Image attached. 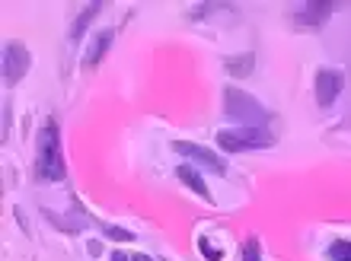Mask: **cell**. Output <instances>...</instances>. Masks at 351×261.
I'll return each instance as SVG.
<instances>
[{
    "instance_id": "16",
    "label": "cell",
    "mask_w": 351,
    "mask_h": 261,
    "mask_svg": "<svg viewBox=\"0 0 351 261\" xmlns=\"http://www.w3.org/2000/svg\"><path fill=\"white\" fill-rule=\"evenodd\" d=\"M198 249H202V255H204L208 261H221V258H223V252H217V249H214L208 239H198Z\"/></svg>"
},
{
    "instance_id": "13",
    "label": "cell",
    "mask_w": 351,
    "mask_h": 261,
    "mask_svg": "<svg viewBox=\"0 0 351 261\" xmlns=\"http://www.w3.org/2000/svg\"><path fill=\"white\" fill-rule=\"evenodd\" d=\"M240 261H262V243H259V236H250V239L243 243V258Z\"/></svg>"
},
{
    "instance_id": "10",
    "label": "cell",
    "mask_w": 351,
    "mask_h": 261,
    "mask_svg": "<svg viewBox=\"0 0 351 261\" xmlns=\"http://www.w3.org/2000/svg\"><path fill=\"white\" fill-rule=\"evenodd\" d=\"M223 70H227L233 80H246V77L256 70V55H252V51H246V55L223 57Z\"/></svg>"
},
{
    "instance_id": "7",
    "label": "cell",
    "mask_w": 351,
    "mask_h": 261,
    "mask_svg": "<svg viewBox=\"0 0 351 261\" xmlns=\"http://www.w3.org/2000/svg\"><path fill=\"white\" fill-rule=\"evenodd\" d=\"M335 3H326V0H310V3H300L291 13V23L300 29H323L326 19L332 16Z\"/></svg>"
},
{
    "instance_id": "17",
    "label": "cell",
    "mask_w": 351,
    "mask_h": 261,
    "mask_svg": "<svg viewBox=\"0 0 351 261\" xmlns=\"http://www.w3.org/2000/svg\"><path fill=\"white\" fill-rule=\"evenodd\" d=\"M10 124H13V105H10V99L3 102V140L10 137Z\"/></svg>"
},
{
    "instance_id": "14",
    "label": "cell",
    "mask_w": 351,
    "mask_h": 261,
    "mask_svg": "<svg viewBox=\"0 0 351 261\" xmlns=\"http://www.w3.org/2000/svg\"><path fill=\"white\" fill-rule=\"evenodd\" d=\"M102 233L109 236V239H119V243H131V239H134V233L121 230V226H109V223H102Z\"/></svg>"
},
{
    "instance_id": "8",
    "label": "cell",
    "mask_w": 351,
    "mask_h": 261,
    "mask_svg": "<svg viewBox=\"0 0 351 261\" xmlns=\"http://www.w3.org/2000/svg\"><path fill=\"white\" fill-rule=\"evenodd\" d=\"M112 42H115V29H102V32H96V38L90 42V48H86V55H84L86 70H93V67L102 64V57H106V51L112 48Z\"/></svg>"
},
{
    "instance_id": "5",
    "label": "cell",
    "mask_w": 351,
    "mask_h": 261,
    "mask_svg": "<svg viewBox=\"0 0 351 261\" xmlns=\"http://www.w3.org/2000/svg\"><path fill=\"white\" fill-rule=\"evenodd\" d=\"M29 67H32L29 48L23 42H7V48H3V83L16 86L29 74Z\"/></svg>"
},
{
    "instance_id": "3",
    "label": "cell",
    "mask_w": 351,
    "mask_h": 261,
    "mask_svg": "<svg viewBox=\"0 0 351 261\" xmlns=\"http://www.w3.org/2000/svg\"><path fill=\"white\" fill-rule=\"evenodd\" d=\"M217 147L223 153L268 150V147H275V134L268 128H227V130H217Z\"/></svg>"
},
{
    "instance_id": "15",
    "label": "cell",
    "mask_w": 351,
    "mask_h": 261,
    "mask_svg": "<svg viewBox=\"0 0 351 261\" xmlns=\"http://www.w3.org/2000/svg\"><path fill=\"white\" fill-rule=\"evenodd\" d=\"M214 10H227V7H223V3H198V7H192V13H189V16L202 19V16H208V13H214Z\"/></svg>"
},
{
    "instance_id": "19",
    "label": "cell",
    "mask_w": 351,
    "mask_h": 261,
    "mask_svg": "<svg viewBox=\"0 0 351 261\" xmlns=\"http://www.w3.org/2000/svg\"><path fill=\"white\" fill-rule=\"evenodd\" d=\"M112 261H131V258H125L121 252H112Z\"/></svg>"
},
{
    "instance_id": "1",
    "label": "cell",
    "mask_w": 351,
    "mask_h": 261,
    "mask_svg": "<svg viewBox=\"0 0 351 261\" xmlns=\"http://www.w3.org/2000/svg\"><path fill=\"white\" fill-rule=\"evenodd\" d=\"M36 176L45 182H64L67 178V163H64V147H61V130L58 122L48 118V124L38 130L36 143Z\"/></svg>"
},
{
    "instance_id": "2",
    "label": "cell",
    "mask_w": 351,
    "mask_h": 261,
    "mask_svg": "<svg viewBox=\"0 0 351 261\" xmlns=\"http://www.w3.org/2000/svg\"><path fill=\"white\" fill-rule=\"evenodd\" d=\"M223 115L240 122V128H265V122L271 118L265 105L246 90H240V86H227L223 90Z\"/></svg>"
},
{
    "instance_id": "4",
    "label": "cell",
    "mask_w": 351,
    "mask_h": 261,
    "mask_svg": "<svg viewBox=\"0 0 351 261\" xmlns=\"http://www.w3.org/2000/svg\"><path fill=\"white\" fill-rule=\"evenodd\" d=\"M173 150L179 153V156L189 159V163H195V166L214 172V176H227V163H223V156H217L214 150L202 147V143H192V140H173Z\"/></svg>"
},
{
    "instance_id": "12",
    "label": "cell",
    "mask_w": 351,
    "mask_h": 261,
    "mask_svg": "<svg viewBox=\"0 0 351 261\" xmlns=\"http://www.w3.org/2000/svg\"><path fill=\"white\" fill-rule=\"evenodd\" d=\"M326 261H351V239H332L326 249Z\"/></svg>"
},
{
    "instance_id": "18",
    "label": "cell",
    "mask_w": 351,
    "mask_h": 261,
    "mask_svg": "<svg viewBox=\"0 0 351 261\" xmlns=\"http://www.w3.org/2000/svg\"><path fill=\"white\" fill-rule=\"evenodd\" d=\"M86 249H90V255H99V252H102V245H99V243H90Z\"/></svg>"
},
{
    "instance_id": "6",
    "label": "cell",
    "mask_w": 351,
    "mask_h": 261,
    "mask_svg": "<svg viewBox=\"0 0 351 261\" xmlns=\"http://www.w3.org/2000/svg\"><path fill=\"white\" fill-rule=\"evenodd\" d=\"M342 90H345V74L342 70H332V67L316 70L313 93H316V105H319V109H332L335 99L342 96Z\"/></svg>"
},
{
    "instance_id": "20",
    "label": "cell",
    "mask_w": 351,
    "mask_h": 261,
    "mask_svg": "<svg viewBox=\"0 0 351 261\" xmlns=\"http://www.w3.org/2000/svg\"><path fill=\"white\" fill-rule=\"evenodd\" d=\"M131 261H154V258H147V255H134Z\"/></svg>"
},
{
    "instance_id": "9",
    "label": "cell",
    "mask_w": 351,
    "mask_h": 261,
    "mask_svg": "<svg viewBox=\"0 0 351 261\" xmlns=\"http://www.w3.org/2000/svg\"><path fill=\"white\" fill-rule=\"evenodd\" d=\"M176 178L182 182V185H189L195 191L198 197H204L208 204H211L214 197H211V191H208V185H204V178H202V172L195 166H189V163H182V166H176Z\"/></svg>"
},
{
    "instance_id": "11",
    "label": "cell",
    "mask_w": 351,
    "mask_h": 261,
    "mask_svg": "<svg viewBox=\"0 0 351 261\" xmlns=\"http://www.w3.org/2000/svg\"><path fill=\"white\" fill-rule=\"evenodd\" d=\"M102 7H106L102 0H96V3H86L84 13H80V16H77L74 23H71V32H67V36H71V42H80V38H84V32L90 29L93 19H96V16L102 13Z\"/></svg>"
}]
</instances>
